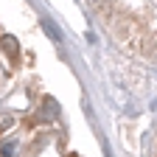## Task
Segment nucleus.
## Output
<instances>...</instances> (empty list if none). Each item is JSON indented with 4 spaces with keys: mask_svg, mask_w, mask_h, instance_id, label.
Wrapping results in <instances>:
<instances>
[{
    "mask_svg": "<svg viewBox=\"0 0 157 157\" xmlns=\"http://www.w3.org/2000/svg\"><path fill=\"white\" fill-rule=\"evenodd\" d=\"M0 45H3V51H6L9 56H17V51H20V48H17V39H14V36H9V34L0 39Z\"/></svg>",
    "mask_w": 157,
    "mask_h": 157,
    "instance_id": "f257e3e1",
    "label": "nucleus"
},
{
    "mask_svg": "<svg viewBox=\"0 0 157 157\" xmlns=\"http://www.w3.org/2000/svg\"><path fill=\"white\" fill-rule=\"evenodd\" d=\"M42 28L48 31V36L53 39V42H62V34H59V31H56V25L51 23V20H42Z\"/></svg>",
    "mask_w": 157,
    "mask_h": 157,
    "instance_id": "f03ea898",
    "label": "nucleus"
},
{
    "mask_svg": "<svg viewBox=\"0 0 157 157\" xmlns=\"http://www.w3.org/2000/svg\"><path fill=\"white\" fill-rule=\"evenodd\" d=\"M0 154H3V157H11V143H6L3 149H0Z\"/></svg>",
    "mask_w": 157,
    "mask_h": 157,
    "instance_id": "7ed1b4c3",
    "label": "nucleus"
}]
</instances>
